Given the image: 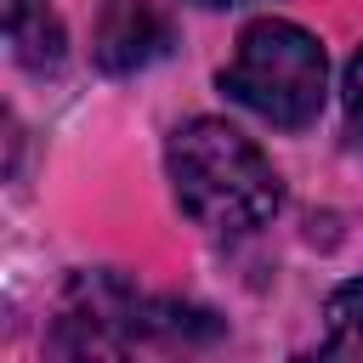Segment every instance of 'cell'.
I'll use <instances>...</instances> for the list:
<instances>
[{"instance_id":"cell-4","label":"cell","mask_w":363,"mask_h":363,"mask_svg":"<svg viewBox=\"0 0 363 363\" xmlns=\"http://www.w3.org/2000/svg\"><path fill=\"white\" fill-rule=\"evenodd\" d=\"M170 51V23L153 0H108L91 34V57L108 74H136Z\"/></svg>"},{"instance_id":"cell-3","label":"cell","mask_w":363,"mask_h":363,"mask_svg":"<svg viewBox=\"0 0 363 363\" xmlns=\"http://www.w3.org/2000/svg\"><path fill=\"white\" fill-rule=\"evenodd\" d=\"M142 335H159V301H142L119 272H79L62 289L51 352L85 357V352H130Z\"/></svg>"},{"instance_id":"cell-1","label":"cell","mask_w":363,"mask_h":363,"mask_svg":"<svg viewBox=\"0 0 363 363\" xmlns=\"http://www.w3.org/2000/svg\"><path fill=\"white\" fill-rule=\"evenodd\" d=\"M170 187L182 210L210 233H255L278 216L284 187L272 159L227 119H187L164 147Z\"/></svg>"},{"instance_id":"cell-7","label":"cell","mask_w":363,"mask_h":363,"mask_svg":"<svg viewBox=\"0 0 363 363\" xmlns=\"http://www.w3.org/2000/svg\"><path fill=\"white\" fill-rule=\"evenodd\" d=\"M340 96H346V136L363 147V51L346 62V85H340Z\"/></svg>"},{"instance_id":"cell-8","label":"cell","mask_w":363,"mask_h":363,"mask_svg":"<svg viewBox=\"0 0 363 363\" xmlns=\"http://www.w3.org/2000/svg\"><path fill=\"white\" fill-rule=\"evenodd\" d=\"M193 6H210V11H221V6H238V0H193Z\"/></svg>"},{"instance_id":"cell-6","label":"cell","mask_w":363,"mask_h":363,"mask_svg":"<svg viewBox=\"0 0 363 363\" xmlns=\"http://www.w3.org/2000/svg\"><path fill=\"white\" fill-rule=\"evenodd\" d=\"M323 357H357L363 363V278L340 284L323 306V340H318Z\"/></svg>"},{"instance_id":"cell-5","label":"cell","mask_w":363,"mask_h":363,"mask_svg":"<svg viewBox=\"0 0 363 363\" xmlns=\"http://www.w3.org/2000/svg\"><path fill=\"white\" fill-rule=\"evenodd\" d=\"M6 40H11V57L34 74L62 62V23L51 17L45 0H6Z\"/></svg>"},{"instance_id":"cell-2","label":"cell","mask_w":363,"mask_h":363,"mask_svg":"<svg viewBox=\"0 0 363 363\" xmlns=\"http://www.w3.org/2000/svg\"><path fill=\"white\" fill-rule=\"evenodd\" d=\"M221 91L261 113L278 130H301L318 119L323 91H329V57L323 45L289 23V17H261L238 34L233 62L221 68Z\"/></svg>"}]
</instances>
